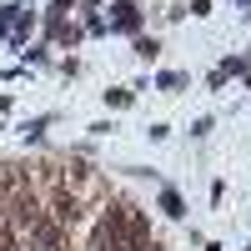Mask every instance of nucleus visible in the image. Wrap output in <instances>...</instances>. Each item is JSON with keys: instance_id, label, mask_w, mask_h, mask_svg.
I'll list each match as a JSON object with an SVG mask.
<instances>
[{"instance_id": "obj_1", "label": "nucleus", "mask_w": 251, "mask_h": 251, "mask_svg": "<svg viewBox=\"0 0 251 251\" xmlns=\"http://www.w3.org/2000/svg\"><path fill=\"white\" fill-rule=\"evenodd\" d=\"M75 216H80L75 196H71V191H60V196H55V221H75Z\"/></svg>"}]
</instances>
